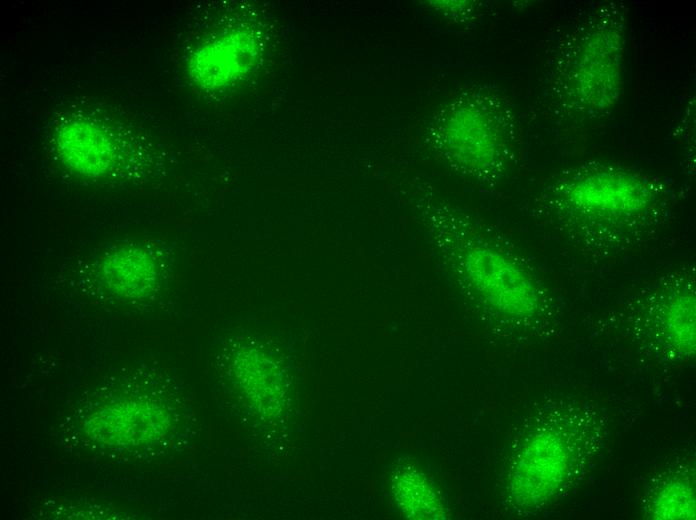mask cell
Returning a JSON list of instances; mask_svg holds the SVG:
<instances>
[{
    "instance_id": "obj_1",
    "label": "cell",
    "mask_w": 696,
    "mask_h": 520,
    "mask_svg": "<svg viewBox=\"0 0 696 520\" xmlns=\"http://www.w3.org/2000/svg\"><path fill=\"white\" fill-rule=\"evenodd\" d=\"M574 450L561 428L534 433L519 451L509 476V492L521 507H538L553 498L572 470Z\"/></svg>"
},
{
    "instance_id": "obj_2",
    "label": "cell",
    "mask_w": 696,
    "mask_h": 520,
    "mask_svg": "<svg viewBox=\"0 0 696 520\" xmlns=\"http://www.w3.org/2000/svg\"><path fill=\"white\" fill-rule=\"evenodd\" d=\"M461 266L473 290L499 313L526 318L538 311L540 295L532 278L499 250L471 245L463 253Z\"/></svg>"
},
{
    "instance_id": "obj_3",
    "label": "cell",
    "mask_w": 696,
    "mask_h": 520,
    "mask_svg": "<svg viewBox=\"0 0 696 520\" xmlns=\"http://www.w3.org/2000/svg\"><path fill=\"white\" fill-rule=\"evenodd\" d=\"M622 47V34L610 26H600L583 39L569 74L573 98L583 108L599 111L616 101L621 84Z\"/></svg>"
},
{
    "instance_id": "obj_4",
    "label": "cell",
    "mask_w": 696,
    "mask_h": 520,
    "mask_svg": "<svg viewBox=\"0 0 696 520\" xmlns=\"http://www.w3.org/2000/svg\"><path fill=\"white\" fill-rule=\"evenodd\" d=\"M578 210L604 217H629L651 203V192L638 177L620 171H595L575 179L567 188Z\"/></svg>"
},
{
    "instance_id": "obj_5",
    "label": "cell",
    "mask_w": 696,
    "mask_h": 520,
    "mask_svg": "<svg viewBox=\"0 0 696 520\" xmlns=\"http://www.w3.org/2000/svg\"><path fill=\"white\" fill-rule=\"evenodd\" d=\"M256 41L247 33H230L199 48L191 58L192 78L204 88H219L237 78L253 61Z\"/></svg>"
},
{
    "instance_id": "obj_6",
    "label": "cell",
    "mask_w": 696,
    "mask_h": 520,
    "mask_svg": "<svg viewBox=\"0 0 696 520\" xmlns=\"http://www.w3.org/2000/svg\"><path fill=\"white\" fill-rule=\"evenodd\" d=\"M56 143L62 159L80 173L100 174L111 164V141L91 123L71 121L62 125L57 132Z\"/></svg>"
},
{
    "instance_id": "obj_7",
    "label": "cell",
    "mask_w": 696,
    "mask_h": 520,
    "mask_svg": "<svg viewBox=\"0 0 696 520\" xmlns=\"http://www.w3.org/2000/svg\"><path fill=\"white\" fill-rule=\"evenodd\" d=\"M392 490L398 508L410 519H444L446 507L429 479L416 468L402 466L396 471Z\"/></svg>"
},
{
    "instance_id": "obj_8",
    "label": "cell",
    "mask_w": 696,
    "mask_h": 520,
    "mask_svg": "<svg viewBox=\"0 0 696 520\" xmlns=\"http://www.w3.org/2000/svg\"><path fill=\"white\" fill-rule=\"evenodd\" d=\"M695 293L682 288L671 296L664 307L662 327L666 340L680 355H695Z\"/></svg>"
},
{
    "instance_id": "obj_9",
    "label": "cell",
    "mask_w": 696,
    "mask_h": 520,
    "mask_svg": "<svg viewBox=\"0 0 696 520\" xmlns=\"http://www.w3.org/2000/svg\"><path fill=\"white\" fill-rule=\"evenodd\" d=\"M648 514L653 519H695V490L691 481L672 478L654 494Z\"/></svg>"
}]
</instances>
